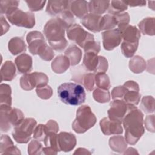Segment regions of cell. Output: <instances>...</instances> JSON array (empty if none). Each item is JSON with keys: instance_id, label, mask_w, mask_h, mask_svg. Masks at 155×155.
Wrapping results in <instances>:
<instances>
[{"instance_id": "cell-1", "label": "cell", "mask_w": 155, "mask_h": 155, "mask_svg": "<svg viewBox=\"0 0 155 155\" xmlns=\"http://www.w3.org/2000/svg\"><path fill=\"white\" fill-rule=\"evenodd\" d=\"M122 122L125 130V141L131 145L136 144L145 132L143 114L136 106L128 105V111Z\"/></svg>"}, {"instance_id": "cell-2", "label": "cell", "mask_w": 155, "mask_h": 155, "mask_svg": "<svg viewBox=\"0 0 155 155\" xmlns=\"http://www.w3.org/2000/svg\"><path fill=\"white\" fill-rule=\"evenodd\" d=\"M68 26L60 19L56 17L50 19L44 27V35L50 47L58 51L64 50L68 42L65 37V31Z\"/></svg>"}, {"instance_id": "cell-3", "label": "cell", "mask_w": 155, "mask_h": 155, "mask_svg": "<svg viewBox=\"0 0 155 155\" xmlns=\"http://www.w3.org/2000/svg\"><path fill=\"white\" fill-rule=\"evenodd\" d=\"M58 94L62 102L70 105H81L85 102L86 97L84 87L73 82L60 85L58 88Z\"/></svg>"}, {"instance_id": "cell-4", "label": "cell", "mask_w": 155, "mask_h": 155, "mask_svg": "<svg viewBox=\"0 0 155 155\" xmlns=\"http://www.w3.org/2000/svg\"><path fill=\"white\" fill-rule=\"evenodd\" d=\"M96 117L88 105H82L76 111V119L72 123V128L77 133L86 132L96 122Z\"/></svg>"}, {"instance_id": "cell-5", "label": "cell", "mask_w": 155, "mask_h": 155, "mask_svg": "<svg viewBox=\"0 0 155 155\" xmlns=\"http://www.w3.org/2000/svg\"><path fill=\"white\" fill-rule=\"evenodd\" d=\"M0 126L1 132H7L24 119V115L21 110L12 108L11 106H0Z\"/></svg>"}, {"instance_id": "cell-6", "label": "cell", "mask_w": 155, "mask_h": 155, "mask_svg": "<svg viewBox=\"0 0 155 155\" xmlns=\"http://www.w3.org/2000/svg\"><path fill=\"white\" fill-rule=\"evenodd\" d=\"M36 121L33 118L24 119L21 122L16 125L12 132V136L15 140L19 143H27L31 139L35 128L36 126Z\"/></svg>"}, {"instance_id": "cell-7", "label": "cell", "mask_w": 155, "mask_h": 155, "mask_svg": "<svg viewBox=\"0 0 155 155\" xmlns=\"http://www.w3.org/2000/svg\"><path fill=\"white\" fill-rule=\"evenodd\" d=\"M8 21L13 25L27 28H32L35 25V15L30 12H23L17 8L6 15Z\"/></svg>"}, {"instance_id": "cell-8", "label": "cell", "mask_w": 155, "mask_h": 155, "mask_svg": "<svg viewBox=\"0 0 155 155\" xmlns=\"http://www.w3.org/2000/svg\"><path fill=\"white\" fill-rule=\"evenodd\" d=\"M83 65L87 70L93 72L105 73L108 67L107 59L102 56H98L93 52H86L84 55Z\"/></svg>"}, {"instance_id": "cell-9", "label": "cell", "mask_w": 155, "mask_h": 155, "mask_svg": "<svg viewBox=\"0 0 155 155\" xmlns=\"http://www.w3.org/2000/svg\"><path fill=\"white\" fill-rule=\"evenodd\" d=\"M48 76L41 72H34L24 74L20 79L21 87L24 90H31L34 88L39 87L47 84Z\"/></svg>"}, {"instance_id": "cell-10", "label": "cell", "mask_w": 155, "mask_h": 155, "mask_svg": "<svg viewBox=\"0 0 155 155\" xmlns=\"http://www.w3.org/2000/svg\"><path fill=\"white\" fill-rule=\"evenodd\" d=\"M68 38L83 48L89 41L94 39V36L85 31L79 24H73L67 29Z\"/></svg>"}, {"instance_id": "cell-11", "label": "cell", "mask_w": 155, "mask_h": 155, "mask_svg": "<svg viewBox=\"0 0 155 155\" xmlns=\"http://www.w3.org/2000/svg\"><path fill=\"white\" fill-rule=\"evenodd\" d=\"M123 87L124 88V95L122 100L128 105H137L141 96L138 84L133 81H128L124 84Z\"/></svg>"}, {"instance_id": "cell-12", "label": "cell", "mask_w": 155, "mask_h": 155, "mask_svg": "<svg viewBox=\"0 0 155 155\" xmlns=\"http://www.w3.org/2000/svg\"><path fill=\"white\" fill-rule=\"evenodd\" d=\"M128 108L127 104L122 99H114L110 103V108L108 110V117L113 120L122 122Z\"/></svg>"}, {"instance_id": "cell-13", "label": "cell", "mask_w": 155, "mask_h": 155, "mask_svg": "<svg viewBox=\"0 0 155 155\" xmlns=\"http://www.w3.org/2000/svg\"><path fill=\"white\" fill-rule=\"evenodd\" d=\"M102 43L106 50H113L119 46L122 41V36L117 28L106 30L102 33Z\"/></svg>"}, {"instance_id": "cell-14", "label": "cell", "mask_w": 155, "mask_h": 155, "mask_svg": "<svg viewBox=\"0 0 155 155\" xmlns=\"http://www.w3.org/2000/svg\"><path fill=\"white\" fill-rule=\"evenodd\" d=\"M26 40L28 44L30 52L36 55L39 50L46 44L44 35L38 31H32L29 32L26 36Z\"/></svg>"}, {"instance_id": "cell-15", "label": "cell", "mask_w": 155, "mask_h": 155, "mask_svg": "<svg viewBox=\"0 0 155 155\" xmlns=\"http://www.w3.org/2000/svg\"><path fill=\"white\" fill-rule=\"evenodd\" d=\"M117 29L119 30L124 41L132 43L137 42L140 38V31L134 25L129 24L119 25Z\"/></svg>"}, {"instance_id": "cell-16", "label": "cell", "mask_w": 155, "mask_h": 155, "mask_svg": "<svg viewBox=\"0 0 155 155\" xmlns=\"http://www.w3.org/2000/svg\"><path fill=\"white\" fill-rule=\"evenodd\" d=\"M99 125L102 132L105 135L119 134L123 133L122 122L111 120L108 117L102 119Z\"/></svg>"}, {"instance_id": "cell-17", "label": "cell", "mask_w": 155, "mask_h": 155, "mask_svg": "<svg viewBox=\"0 0 155 155\" xmlns=\"http://www.w3.org/2000/svg\"><path fill=\"white\" fill-rule=\"evenodd\" d=\"M58 143L60 151L68 152L75 147L76 145V138L71 133L60 132L58 134Z\"/></svg>"}, {"instance_id": "cell-18", "label": "cell", "mask_w": 155, "mask_h": 155, "mask_svg": "<svg viewBox=\"0 0 155 155\" xmlns=\"http://www.w3.org/2000/svg\"><path fill=\"white\" fill-rule=\"evenodd\" d=\"M102 16L93 13H88L81 20V22L86 28L94 33L100 31V22Z\"/></svg>"}, {"instance_id": "cell-19", "label": "cell", "mask_w": 155, "mask_h": 155, "mask_svg": "<svg viewBox=\"0 0 155 155\" xmlns=\"http://www.w3.org/2000/svg\"><path fill=\"white\" fill-rule=\"evenodd\" d=\"M15 63L19 73L26 74L32 70V58L27 54L22 53L17 56L15 60Z\"/></svg>"}, {"instance_id": "cell-20", "label": "cell", "mask_w": 155, "mask_h": 155, "mask_svg": "<svg viewBox=\"0 0 155 155\" xmlns=\"http://www.w3.org/2000/svg\"><path fill=\"white\" fill-rule=\"evenodd\" d=\"M69 9V1H48L46 12L51 16H57L62 12Z\"/></svg>"}, {"instance_id": "cell-21", "label": "cell", "mask_w": 155, "mask_h": 155, "mask_svg": "<svg viewBox=\"0 0 155 155\" xmlns=\"http://www.w3.org/2000/svg\"><path fill=\"white\" fill-rule=\"evenodd\" d=\"M88 4L86 1H69V10L73 15L82 19L88 14Z\"/></svg>"}, {"instance_id": "cell-22", "label": "cell", "mask_w": 155, "mask_h": 155, "mask_svg": "<svg viewBox=\"0 0 155 155\" xmlns=\"http://www.w3.org/2000/svg\"><path fill=\"white\" fill-rule=\"evenodd\" d=\"M0 153L3 154H21L19 150L14 145L10 137L6 134H2L1 136Z\"/></svg>"}, {"instance_id": "cell-23", "label": "cell", "mask_w": 155, "mask_h": 155, "mask_svg": "<svg viewBox=\"0 0 155 155\" xmlns=\"http://www.w3.org/2000/svg\"><path fill=\"white\" fill-rule=\"evenodd\" d=\"M70 62L68 58L65 55H59L56 56L51 62L52 70L57 73H64L70 67Z\"/></svg>"}, {"instance_id": "cell-24", "label": "cell", "mask_w": 155, "mask_h": 155, "mask_svg": "<svg viewBox=\"0 0 155 155\" xmlns=\"http://www.w3.org/2000/svg\"><path fill=\"white\" fill-rule=\"evenodd\" d=\"M1 81H11L16 76V67L11 61H5L1 68Z\"/></svg>"}, {"instance_id": "cell-25", "label": "cell", "mask_w": 155, "mask_h": 155, "mask_svg": "<svg viewBox=\"0 0 155 155\" xmlns=\"http://www.w3.org/2000/svg\"><path fill=\"white\" fill-rule=\"evenodd\" d=\"M8 48L10 52L13 55H17L19 53L25 52L27 46L25 41L22 38L13 37L8 42Z\"/></svg>"}, {"instance_id": "cell-26", "label": "cell", "mask_w": 155, "mask_h": 155, "mask_svg": "<svg viewBox=\"0 0 155 155\" xmlns=\"http://www.w3.org/2000/svg\"><path fill=\"white\" fill-rule=\"evenodd\" d=\"M110 1H90L88 2V11L90 13L102 15L108 10Z\"/></svg>"}, {"instance_id": "cell-27", "label": "cell", "mask_w": 155, "mask_h": 155, "mask_svg": "<svg viewBox=\"0 0 155 155\" xmlns=\"http://www.w3.org/2000/svg\"><path fill=\"white\" fill-rule=\"evenodd\" d=\"M65 56L69 59L70 65L74 66L78 65L81 60L82 51L76 45H71L65 50Z\"/></svg>"}, {"instance_id": "cell-28", "label": "cell", "mask_w": 155, "mask_h": 155, "mask_svg": "<svg viewBox=\"0 0 155 155\" xmlns=\"http://www.w3.org/2000/svg\"><path fill=\"white\" fill-rule=\"evenodd\" d=\"M109 145L110 148L115 152L122 153L126 150L127 143L122 136H115L110 138Z\"/></svg>"}, {"instance_id": "cell-29", "label": "cell", "mask_w": 155, "mask_h": 155, "mask_svg": "<svg viewBox=\"0 0 155 155\" xmlns=\"http://www.w3.org/2000/svg\"><path fill=\"white\" fill-rule=\"evenodd\" d=\"M140 31L143 35H154V18L148 17L142 19L138 24Z\"/></svg>"}, {"instance_id": "cell-30", "label": "cell", "mask_w": 155, "mask_h": 155, "mask_svg": "<svg viewBox=\"0 0 155 155\" xmlns=\"http://www.w3.org/2000/svg\"><path fill=\"white\" fill-rule=\"evenodd\" d=\"M129 68L134 73H141L146 68L145 61L140 56H135L130 60Z\"/></svg>"}, {"instance_id": "cell-31", "label": "cell", "mask_w": 155, "mask_h": 155, "mask_svg": "<svg viewBox=\"0 0 155 155\" xmlns=\"http://www.w3.org/2000/svg\"><path fill=\"white\" fill-rule=\"evenodd\" d=\"M10 86L6 84L0 85V106L1 105H12Z\"/></svg>"}, {"instance_id": "cell-32", "label": "cell", "mask_w": 155, "mask_h": 155, "mask_svg": "<svg viewBox=\"0 0 155 155\" xmlns=\"http://www.w3.org/2000/svg\"><path fill=\"white\" fill-rule=\"evenodd\" d=\"M94 80L97 88L108 90L111 87L110 78L105 73H96L94 75Z\"/></svg>"}, {"instance_id": "cell-33", "label": "cell", "mask_w": 155, "mask_h": 155, "mask_svg": "<svg viewBox=\"0 0 155 155\" xmlns=\"http://www.w3.org/2000/svg\"><path fill=\"white\" fill-rule=\"evenodd\" d=\"M117 25V22L114 16L110 14H107L102 16L100 22V31L112 30Z\"/></svg>"}, {"instance_id": "cell-34", "label": "cell", "mask_w": 155, "mask_h": 155, "mask_svg": "<svg viewBox=\"0 0 155 155\" xmlns=\"http://www.w3.org/2000/svg\"><path fill=\"white\" fill-rule=\"evenodd\" d=\"M128 8V5L125 1H111L108 9V12L110 15H114L122 13Z\"/></svg>"}, {"instance_id": "cell-35", "label": "cell", "mask_w": 155, "mask_h": 155, "mask_svg": "<svg viewBox=\"0 0 155 155\" xmlns=\"http://www.w3.org/2000/svg\"><path fill=\"white\" fill-rule=\"evenodd\" d=\"M139 42H129L123 41L121 44V51L126 58H131L137 51Z\"/></svg>"}, {"instance_id": "cell-36", "label": "cell", "mask_w": 155, "mask_h": 155, "mask_svg": "<svg viewBox=\"0 0 155 155\" xmlns=\"http://www.w3.org/2000/svg\"><path fill=\"white\" fill-rule=\"evenodd\" d=\"M50 133L51 132H50L46 124H39L34 129L33 137L39 141L44 142Z\"/></svg>"}, {"instance_id": "cell-37", "label": "cell", "mask_w": 155, "mask_h": 155, "mask_svg": "<svg viewBox=\"0 0 155 155\" xmlns=\"http://www.w3.org/2000/svg\"><path fill=\"white\" fill-rule=\"evenodd\" d=\"M94 99L99 103H106L110 101L111 96L108 90L99 88H96L93 93Z\"/></svg>"}, {"instance_id": "cell-38", "label": "cell", "mask_w": 155, "mask_h": 155, "mask_svg": "<svg viewBox=\"0 0 155 155\" xmlns=\"http://www.w3.org/2000/svg\"><path fill=\"white\" fill-rule=\"evenodd\" d=\"M19 4V1H1V14L5 15L11 11L17 8Z\"/></svg>"}, {"instance_id": "cell-39", "label": "cell", "mask_w": 155, "mask_h": 155, "mask_svg": "<svg viewBox=\"0 0 155 155\" xmlns=\"http://www.w3.org/2000/svg\"><path fill=\"white\" fill-rule=\"evenodd\" d=\"M142 109L146 113H151L154 111V99L150 96L143 97L140 104Z\"/></svg>"}, {"instance_id": "cell-40", "label": "cell", "mask_w": 155, "mask_h": 155, "mask_svg": "<svg viewBox=\"0 0 155 155\" xmlns=\"http://www.w3.org/2000/svg\"><path fill=\"white\" fill-rule=\"evenodd\" d=\"M37 54H38L42 60L45 61H50L52 60L54 56L53 49L49 47L47 43L39 50Z\"/></svg>"}, {"instance_id": "cell-41", "label": "cell", "mask_w": 155, "mask_h": 155, "mask_svg": "<svg viewBox=\"0 0 155 155\" xmlns=\"http://www.w3.org/2000/svg\"><path fill=\"white\" fill-rule=\"evenodd\" d=\"M36 92L39 97L42 99H48L53 94L52 88L48 85H43L36 88Z\"/></svg>"}, {"instance_id": "cell-42", "label": "cell", "mask_w": 155, "mask_h": 155, "mask_svg": "<svg viewBox=\"0 0 155 155\" xmlns=\"http://www.w3.org/2000/svg\"><path fill=\"white\" fill-rule=\"evenodd\" d=\"M43 147L39 140L35 139L31 140L28 146V153L30 155L42 154Z\"/></svg>"}, {"instance_id": "cell-43", "label": "cell", "mask_w": 155, "mask_h": 155, "mask_svg": "<svg viewBox=\"0 0 155 155\" xmlns=\"http://www.w3.org/2000/svg\"><path fill=\"white\" fill-rule=\"evenodd\" d=\"M94 75L95 74L90 73H87L82 76V81L81 83L83 84L85 88L89 91H92L94 88V85L95 82Z\"/></svg>"}, {"instance_id": "cell-44", "label": "cell", "mask_w": 155, "mask_h": 155, "mask_svg": "<svg viewBox=\"0 0 155 155\" xmlns=\"http://www.w3.org/2000/svg\"><path fill=\"white\" fill-rule=\"evenodd\" d=\"M83 49L85 53L93 52V53H95L96 54H98L101 50L100 42L98 41H94V39L89 41L84 46Z\"/></svg>"}, {"instance_id": "cell-45", "label": "cell", "mask_w": 155, "mask_h": 155, "mask_svg": "<svg viewBox=\"0 0 155 155\" xmlns=\"http://www.w3.org/2000/svg\"><path fill=\"white\" fill-rule=\"evenodd\" d=\"M25 2L31 12H37L43 8L46 1H25Z\"/></svg>"}, {"instance_id": "cell-46", "label": "cell", "mask_w": 155, "mask_h": 155, "mask_svg": "<svg viewBox=\"0 0 155 155\" xmlns=\"http://www.w3.org/2000/svg\"><path fill=\"white\" fill-rule=\"evenodd\" d=\"M113 16L116 21L117 25H122V24H129L130 16H129L128 13L122 12L120 13L114 15Z\"/></svg>"}, {"instance_id": "cell-47", "label": "cell", "mask_w": 155, "mask_h": 155, "mask_svg": "<svg viewBox=\"0 0 155 155\" xmlns=\"http://www.w3.org/2000/svg\"><path fill=\"white\" fill-rule=\"evenodd\" d=\"M124 95V88L123 85L114 87L111 91V97L114 99H122Z\"/></svg>"}, {"instance_id": "cell-48", "label": "cell", "mask_w": 155, "mask_h": 155, "mask_svg": "<svg viewBox=\"0 0 155 155\" xmlns=\"http://www.w3.org/2000/svg\"><path fill=\"white\" fill-rule=\"evenodd\" d=\"M154 115L147 116L145 120V125L149 131L154 132Z\"/></svg>"}, {"instance_id": "cell-49", "label": "cell", "mask_w": 155, "mask_h": 155, "mask_svg": "<svg viewBox=\"0 0 155 155\" xmlns=\"http://www.w3.org/2000/svg\"><path fill=\"white\" fill-rule=\"evenodd\" d=\"M1 29H2V32H1V35H3L5 33H7L9 28H10V25L5 20V18L2 15H1Z\"/></svg>"}, {"instance_id": "cell-50", "label": "cell", "mask_w": 155, "mask_h": 155, "mask_svg": "<svg viewBox=\"0 0 155 155\" xmlns=\"http://www.w3.org/2000/svg\"><path fill=\"white\" fill-rule=\"evenodd\" d=\"M125 2L130 7L145 6L146 4V1H127Z\"/></svg>"}, {"instance_id": "cell-51", "label": "cell", "mask_w": 155, "mask_h": 155, "mask_svg": "<svg viewBox=\"0 0 155 155\" xmlns=\"http://www.w3.org/2000/svg\"><path fill=\"white\" fill-rule=\"evenodd\" d=\"M91 153L88 150L84 148H78L75 152L74 153V154H91Z\"/></svg>"}]
</instances>
